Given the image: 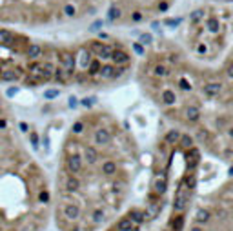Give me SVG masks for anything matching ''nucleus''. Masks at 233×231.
Instances as JSON below:
<instances>
[{
	"label": "nucleus",
	"mask_w": 233,
	"mask_h": 231,
	"mask_svg": "<svg viewBox=\"0 0 233 231\" xmlns=\"http://www.w3.org/2000/svg\"><path fill=\"white\" fill-rule=\"evenodd\" d=\"M140 173L138 140L115 113L75 115L57 156L53 224L58 231H106L137 204Z\"/></svg>",
	"instance_id": "nucleus-1"
},
{
	"label": "nucleus",
	"mask_w": 233,
	"mask_h": 231,
	"mask_svg": "<svg viewBox=\"0 0 233 231\" xmlns=\"http://www.w3.org/2000/svg\"><path fill=\"white\" fill-rule=\"evenodd\" d=\"M133 67V49L118 38L44 40L0 27V84L104 87Z\"/></svg>",
	"instance_id": "nucleus-2"
},
{
	"label": "nucleus",
	"mask_w": 233,
	"mask_h": 231,
	"mask_svg": "<svg viewBox=\"0 0 233 231\" xmlns=\"http://www.w3.org/2000/svg\"><path fill=\"white\" fill-rule=\"evenodd\" d=\"M200 155L190 131L171 124L162 129L142 197L106 231H186L197 198Z\"/></svg>",
	"instance_id": "nucleus-3"
}]
</instances>
